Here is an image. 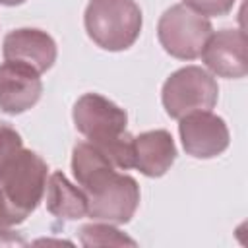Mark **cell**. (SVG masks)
I'll use <instances>...</instances> for the list:
<instances>
[{
  "label": "cell",
  "instance_id": "15",
  "mask_svg": "<svg viewBox=\"0 0 248 248\" xmlns=\"http://www.w3.org/2000/svg\"><path fill=\"white\" fill-rule=\"evenodd\" d=\"M19 223H21V219L12 211V207L8 205V202L0 194V232H6L10 227L19 225Z\"/></svg>",
  "mask_w": 248,
  "mask_h": 248
},
{
  "label": "cell",
  "instance_id": "8",
  "mask_svg": "<svg viewBox=\"0 0 248 248\" xmlns=\"http://www.w3.org/2000/svg\"><path fill=\"white\" fill-rule=\"evenodd\" d=\"M202 58L219 78H244L248 72L246 35L240 29H221L211 33Z\"/></svg>",
  "mask_w": 248,
  "mask_h": 248
},
{
  "label": "cell",
  "instance_id": "10",
  "mask_svg": "<svg viewBox=\"0 0 248 248\" xmlns=\"http://www.w3.org/2000/svg\"><path fill=\"white\" fill-rule=\"evenodd\" d=\"M4 58L29 66L37 74L46 72L56 60V45L41 29H16L4 37Z\"/></svg>",
  "mask_w": 248,
  "mask_h": 248
},
{
  "label": "cell",
  "instance_id": "14",
  "mask_svg": "<svg viewBox=\"0 0 248 248\" xmlns=\"http://www.w3.org/2000/svg\"><path fill=\"white\" fill-rule=\"evenodd\" d=\"M188 8L202 16H225L231 12L234 0H184Z\"/></svg>",
  "mask_w": 248,
  "mask_h": 248
},
{
  "label": "cell",
  "instance_id": "12",
  "mask_svg": "<svg viewBox=\"0 0 248 248\" xmlns=\"http://www.w3.org/2000/svg\"><path fill=\"white\" fill-rule=\"evenodd\" d=\"M46 209L64 221H76L87 215V200L81 188L74 186L62 172H52L46 182Z\"/></svg>",
  "mask_w": 248,
  "mask_h": 248
},
{
  "label": "cell",
  "instance_id": "9",
  "mask_svg": "<svg viewBox=\"0 0 248 248\" xmlns=\"http://www.w3.org/2000/svg\"><path fill=\"white\" fill-rule=\"evenodd\" d=\"M43 83L35 70L17 62L0 64V108L8 114L29 110L41 97Z\"/></svg>",
  "mask_w": 248,
  "mask_h": 248
},
{
  "label": "cell",
  "instance_id": "3",
  "mask_svg": "<svg viewBox=\"0 0 248 248\" xmlns=\"http://www.w3.org/2000/svg\"><path fill=\"white\" fill-rule=\"evenodd\" d=\"M85 29L101 48L124 50L141 31V10L134 0H91L85 10Z\"/></svg>",
  "mask_w": 248,
  "mask_h": 248
},
{
  "label": "cell",
  "instance_id": "11",
  "mask_svg": "<svg viewBox=\"0 0 248 248\" xmlns=\"http://www.w3.org/2000/svg\"><path fill=\"white\" fill-rule=\"evenodd\" d=\"M174 159L176 147L167 130H151L134 138V167L145 176H163Z\"/></svg>",
  "mask_w": 248,
  "mask_h": 248
},
{
  "label": "cell",
  "instance_id": "5",
  "mask_svg": "<svg viewBox=\"0 0 248 248\" xmlns=\"http://www.w3.org/2000/svg\"><path fill=\"white\" fill-rule=\"evenodd\" d=\"M217 81L211 74L198 66L176 70L163 85V105L172 118H182L190 112L209 110L217 103Z\"/></svg>",
  "mask_w": 248,
  "mask_h": 248
},
{
  "label": "cell",
  "instance_id": "6",
  "mask_svg": "<svg viewBox=\"0 0 248 248\" xmlns=\"http://www.w3.org/2000/svg\"><path fill=\"white\" fill-rule=\"evenodd\" d=\"M126 112L103 95L87 93L74 107V124L89 143L105 145L126 132Z\"/></svg>",
  "mask_w": 248,
  "mask_h": 248
},
{
  "label": "cell",
  "instance_id": "7",
  "mask_svg": "<svg viewBox=\"0 0 248 248\" xmlns=\"http://www.w3.org/2000/svg\"><path fill=\"white\" fill-rule=\"evenodd\" d=\"M178 132L186 153L196 159L217 157L229 145V130L225 120L209 110H198L182 116Z\"/></svg>",
  "mask_w": 248,
  "mask_h": 248
},
{
  "label": "cell",
  "instance_id": "2",
  "mask_svg": "<svg viewBox=\"0 0 248 248\" xmlns=\"http://www.w3.org/2000/svg\"><path fill=\"white\" fill-rule=\"evenodd\" d=\"M46 188V163L23 149L19 134L0 124V194L12 211L25 221L43 200Z\"/></svg>",
  "mask_w": 248,
  "mask_h": 248
},
{
  "label": "cell",
  "instance_id": "4",
  "mask_svg": "<svg viewBox=\"0 0 248 248\" xmlns=\"http://www.w3.org/2000/svg\"><path fill=\"white\" fill-rule=\"evenodd\" d=\"M211 33L213 27L209 19L186 4L169 8L157 25L159 43L170 56L180 60H194L202 56Z\"/></svg>",
  "mask_w": 248,
  "mask_h": 248
},
{
  "label": "cell",
  "instance_id": "13",
  "mask_svg": "<svg viewBox=\"0 0 248 248\" xmlns=\"http://www.w3.org/2000/svg\"><path fill=\"white\" fill-rule=\"evenodd\" d=\"M79 238L83 246H122V244L134 246L136 244L134 240L120 234V231L108 225H85L79 231Z\"/></svg>",
  "mask_w": 248,
  "mask_h": 248
},
{
  "label": "cell",
  "instance_id": "16",
  "mask_svg": "<svg viewBox=\"0 0 248 248\" xmlns=\"http://www.w3.org/2000/svg\"><path fill=\"white\" fill-rule=\"evenodd\" d=\"M2 4H6V6H17V4H23L25 0H0Z\"/></svg>",
  "mask_w": 248,
  "mask_h": 248
},
{
  "label": "cell",
  "instance_id": "1",
  "mask_svg": "<svg viewBox=\"0 0 248 248\" xmlns=\"http://www.w3.org/2000/svg\"><path fill=\"white\" fill-rule=\"evenodd\" d=\"M72 170L87 200V215L95 221L128 223L140 203L138 182L116 172V167L89 141L74 147Z\"/></svg>",
  "mask_w": 248,
  "mask_h": 248
}]
</instances>
